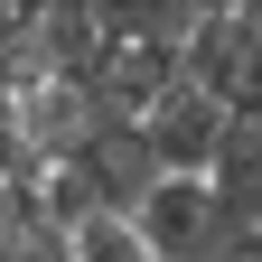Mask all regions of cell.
Segmentation results:
<instances>
[{
	"mask_svg": "<svg viewBox=\"0 0 262 262\" xmlns=\"http://www.w3.org/2000/svg\"><path fill=\"white\" fill-rule=\"evenodd\" d=\"M66 253L75 262H150V244H141L131 215H75L66 225Z\"/></svg>",
	"mask_w": 262,
	"mask_h": 262,
	"instance_id": "cell-5",
	"label": "cell"
},
{
	"mask_svg": "<svg viewBox=\"0 0 262 262\" xmlns=\"http://www.w3.org/2000/svg\"><path fill=\"white\" fill-rule=\"evenodd\" d=\"M206 10H225V0H206Z\"/></svg>",
	"mask_w": 262,
	"mask_h": 262,
	"instance_id": "cell-6",
	"label": "cell"
},
{
	"mask_svg": "<svg viewBox=\"0 0 262 262\" xmlns=\"http://www.w3.org/2000/svg\"><path fill=\"white\" fill-rule=\"evenodd\" d=\"M178 75L196 94H215L225 122H244L262 113V0H225V10H206L187 28V47H178Z\"/></svg>",
	"mask_w": 262,
	"mask_h": 262,
	"instance_id": "cell-1",
	"label": "cell"
},
{
	"mask_svg": "<svg viewBox=\"0 0 262 262\" xmlns=\"http://www.w3.org/2000/svg\"><path fill=\"white\" fill-rule=\"evenodd\" d=\"M253 262H262V244H253Z\"/></svg>",
	"mask_w": 262,
	"mask_h": 262,
	"instance_id": "cell-7",
	"label": "cell"
},
{
	"mask_svg": "<svg viewBox=\"0 0 262 262\" xmlns=\"http://www.w3.org/2000/svg\"><path fill=\"white\" fill-rule=\"evenodd\" d=\"M206 196H215V262H253V244H262V113L225 122V141L206 159Z\"/></svg>",
	"mask_w": 262,
	"mask_h": 262,
	"instance_id": "cell-2",
	"label": "cell"
},
{
	"mask_svg": "<svg viewBox=\"0 0 262 262\" xmlns=\"http://www.w3.org/2000/svg\"><path fill=\"white\" fill-rule=\"evenodd\" d=\"M131 122H141L159 178H206V159H215V141H225V103H215V94H196L187 75H169Z\"/></svg>",
	"mask_w": 262,
	"mask_h": 262,
	"instance_id": "cell-3",
	"label": "cell"
},
{
	"mask_svg": "<svg viewBox=\"0 0 262 262\" xmlns=\"http://www.w3.org/2000/svg\"><path fill=\"white\" fill-rule=\"evenodd\" d=\"M84 19L103 38H141V47H187V28L206 19V0H84Z\"/></svg>",
	"mask_w": 262,
	"mask_h": 262,
	"instance_id": "cell-4",
	"label": "cell"
}]
</instances>
